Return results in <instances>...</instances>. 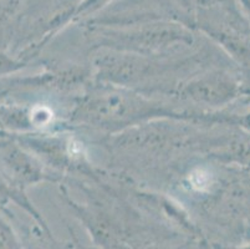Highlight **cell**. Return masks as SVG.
<instances>
[{"label": "cell", "mask_w": 250, "mask_h": 249, "mask_svg": "<svg viewBox=\"0 0 250 249\" xmlns=\"http://www.w3.org/2000/svg\"><path fill=\"white\" fill-rule=\"evenodd\" d=\"M106 85V84H104ZM198 117L193 113H179L172 109L145 99L126 88L106 85L92 91L76 106L74 117L81 122L104 129H121L151 117Z\"/></svg>", "instance_id": "cell-1"}, {"label": "cell", "mask_w": 250, "mask_h": 249, "mask_svg": "<svg viewBox=\"0 0 250 249\" xmlns=\"http://www.w3.org/2000/svg\"><path fill=\"white\" fill-rule=\"evenodd\" d=\"M28 66V60L21 55H10L0 50V77L15 74Z\"/></svg>", "instance_id": "cell-6"}, {"label": "cell", "mask_w": 250, "mask_h": 249, "mask_svg": "<svg viewBox=\"0 0 250 249\" xmlns=\"http://www.w3.org/2000/svg\"><path fill=\"white\" fill-rule=\"evenodd\" d=\"M24 243L11 221V214L5 205L0 204V249H22Z\"/></svg>", "instance_id": "cell-5"}, {"label": "cell", "mask_w": 250, "mask_h": 249, "mask_svg": "<svg viewBox=\"0 0 250 249\" xmlns=\"http://www.w3.org/2000/svg\"><path fill=\"white\" fill-rule=\"evenodd\" d=\"M9 203H14L15 205L20 207L22 211L26 212L34 219V222L36 223V227L40 228L45 234L52 237V232L47 222L45 221L44 216L34 205V203L31 202V200L26 195V192L15 187L0 170V204L6 205Z\"/></svg>", "instance_id": "cell-4"}, {"label": "cell", "mask_w": 250, "mask_h": 249, "mask_svg": "<svg viewBox=\"0 0 250 249\" xmlns=\"http://www.w3.org/2000/svg\"><path fill=\"white\" fill-rule=\"evenodd\" d=\"M19 5L20 0H0V25L14 17Z\"/></svg>", "instance_id": "cell-7"}, {"label": "cell", "mask_w": 250, "mask_h": 249, "mask_svg": "<svg viewBox=\"0 0 250 249\" xmlns=\"http://www.w3.org/2000/svg\"><path fill=\"white\" fill-rule=\"evenodd\" d=\"M49 238H54V237L44 236L42 238V243H40L39 241H28L26 243H24V248L22 249H58L59 244L58 242L52 241L51 244H46V241Z\"/></svg>", "instance_id": "cell-8"}, {"label": "cell", "mask_w": 250, "mask_h": 249, "mask_svg": "<svg viewBox=\"0 0 250 249\" xmlns=\"http://www.w3.org/2000/svg\"><path fill=\"white\" fill-rule=\"evenodd\" d=\"M0 170L9 181L21 191L56 178L33 152L25 148L11 134L0 132Z\"/></svg>", "instance_id": "cell-2"}, {"label": "cell", "mask_w": 250, "mask_h": 249, "mask_svg": "<svg viewBox=\"0 0 250 249\" xmlns=\"http://www.w3.org/2000/svg\"><path fill=\"white\" fill-rule=\"evenodd\" d=\"M238 93V85L222 71L202 74L179 86L177 95L181 99L204 106H220L230 101Z\"/></svg>", "instance_id": "cell-3"}]
</instances>
